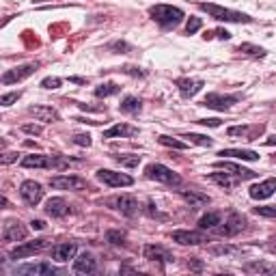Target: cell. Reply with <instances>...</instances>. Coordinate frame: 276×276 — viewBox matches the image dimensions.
<instances>
[{
	"mask_svg": "<svg viewBox=\"0 0 276 276\" xmlns=\"http://www.w3.org/2000/svg\"><path fill=\"white\" fill-rule=\"evenodd\" d=\"M188 265H190V270H197V272L203 270V263H201V261H190Z\"/></svg>",
	"mask_w": 276,
	"mask_h": 276,
	"instance_id": "obj_51",
	"label": "cell"
},
{
	"mask_svg": "<svg viewBox=\"0 0 276 276\" xmlns=\"http://www.w3.org/2000/svg\"><path fill=\"white\" fill-rule=\"evenodd\" d=\"M24 169H57V155H26L22 158Z\"/></svg>",
	"mask_w": 276,
	"mask_h": 276,
	"instance_id": "obj_12",
	"label": "cell"
},
{
	"mask_svg": "<svg viewBox=\"0 0 276 276\" xmlns=\"http://www.w3.org/2000/svg\"><path fill=\"white\" fill-rule=\"evenodd\" d=\"M121 71L127 73V76H138V78H145L147 76V71H143L141 67H132V65H125Z\"/></svg>",
	"mask_w": 276,
	"mask_h": 276,
	"instance_id": "obj_41",
	"label": "cell"
},
{
	"mask_svg": "<svg viewBox=\"0 0 276 276\" xmlns=\"http://www.w3.org/2000/svg\"><path fill=\"white\" fill-rule=\"evenodd\" d=\"M235 248H231V246H216L214 248V253L216 255H229V253H233Z\"/></svg>",
	"mask_w": 276,
	"mask_h": 276,
	"instance_id": "obj_48",
	"label": "cell"
},
{
	"mask_svg": "<svg viewBox=\"0 0 276 276\" xmlns=\"http://www.w3.org/2000/svg\"><path fill=\"white\" fill-rule=\"evenodd\" d=\"M237 52L246 54V57H255V59H263L265 57V50L259 48V45H253V43H242L240 48H237Z\"/></svg>",
	"mask_w": 276,
	"mask_h": 276,
	"instance_id": "obj_32",
	"label": "cell"
},
{
	"mask_svg": "<svg viewBox=\"0 0 276 276\" xmlns=\"http://www.w3.org/2000/svg\"><path fill=\"white\" fill-rule=\"evenodd\" d=\"M20 99V91H15V93H5L3 97H0V102H3V106H11L13 102H17Z\"/></svg>",
	"mask_w": 276,
	"mask_h": 276,
	"instance_id": "obj_42",
	"label": "cell"
},
{
	"mask_svg": "<svg viewBox=\"0 0 276 276\" xmlns=\"http://www.w3.org/2000/svg\"><path fill=\"white\" fill-rule=\"evenodd\" d=\"M82 110H95V113H99V110H102V108H99V106H87V104H78Z\"/></svg>",
	"mask_w": 276,
	"mask_h": 276,
	"instance_id": "obj_52",
	"label": "cell"
},
{
	"mask_svg": "<svg viewBox=\"0 0 276 276\" xmlns=\"http://www.w3.org/2000/svg\"><path fill=\"white\" fill-rule=\"evenodd\" d=\"M22 132H26V134H35V136H37V134H41L43 130H41V125H24V127H22Z\"/></svg>",
	"mask_w": 276,
	"mask_h": 276,
	"instance_id": "obj_46",
	"label": "cell"
},
{
	"mask_svg": "<svg viewBox=\"0 0 276 276\" xmlns=\"http://www.w3.org/2000/svg\"><path fill=\"white\" fill-rule=\"evenodd\" d=\"M265 145H276V134H272V136H268V138H265Z\"/></svg>",
	"mask_w": 276,
	"mask_h": 276,
	"instance_id": "obj_53",
	"label": "cell"
},
{
	"mask_svg": "<svg viewBox=\"0 0 276 276\" xmlns=\"http://www.w3.org/2000/svg\"><path fill=\"white\" fill-rule=\"evenodd\" d=\"M149 15L153 22H158L162 26V29H175V26L181 24V20L186 17V13H183L179 7H173V5H153L149 9Z\"/></svg>",
	"mask_w": 276,
	"mask_h": 276,
	"instance_id": "obj_1",
	"label": "cell"
},
{
	"mask_svg": "<svg viewBox=\"0 0 276 276\" xmlns=\"http://www.w3.org/2000/svg\"><path fill=\"white\" fill-rule=\"evenodd\" d=\"M50 186L57 190H82L87 188V181L80 177H73V175H59V177L50 179Z\"/></svg>",
	"mask_w": 276,
	"mask_h": 276,
	"instance_id": "obj_11",
	"label": "cell"
},
{
	"mask_svg": "<svg viewBox=\"0 0 276 276\" xmlns=\"http://www.w3.org/2000/svg\"><path fill=\"white\" fill-rule=\"evenodd\" d=\"M207 179H209V181H214L216 186H220V188H227V190L235 186V179H233L229 173H209V175H207Z\"/></svg>",
	"mask_w": 276,
	"mask_h": 276,
	"instance_id": "obj_28",
	"label": "cell"
},
{
	"mask_svg": "<svg viewBox=\"0 0 276 276\" xmlns=\"http://www.w3.org/2000/svg\"><path fill=\"white\" fill-rule=\"evenodd\" d=\"M76 251H78V246L73 244V242H63V244H57V246L52 248V257H54V261L65 263V261L73 259Z\"/></svg>",
	"mask_w": 276,
	"mask_h": 276,
	"instance_id": "obj_18",
	"label": "cell"
},
{
	"mask_svg": "<svg viewBox=\"0 0 276 276\" xmlns=\"http://www.w3.org/2000/svg\"><path fill=\"white\" fill-rule=\"evenodd\" d=\"M201 125H209V127H218L220 125V119H201V121H197Z\"/></svg>",
	"mask_w": 276,
	"mask_h": 276,
	"instance_id": "obj_47",
	"label": "cell"
},
{
	"mask_svg": "<svg viewBox=\"0 0 276 276\" xmlns=\"http://www.w3.org/2000/svg\"><path fill=\"white\" fill-rule=\"evenodd\" d=\"M145 175L149 179H155L160 183H167V186H179L181 183V177L175 171H171L169 167H164V164H149V167L145 169Z\"/></svg>",
	"mask_w": 276,
	"mask_h": 276,
	"instance_id": "obj_3",
	"label": "cell"
},
{
	"mask_svg": "<svg viewBox=\"0 0 276 276\" xmlns=\"http://www.w3.org/2000/svg\"><path fill=\"white\" fill-rule=\"evenodd\" d=\"M181 199L186 201V203L192 207V209H201V207H205L209 203V197L205 195V192H199V190H183L181 192Z\"/></svg>",
	"mask_w": 276,
	"mask_h": 276,
	"instance_id": "obj_22",
	"label": "cell"
},
{
	"mask_svg": "<svg viewBox=\"0 0 276 276\" xmlns=\"http://www.w3.org/2000/svg\"><path fill=\"white\" fill-rule=\"evenodd\" d=\"M37 69H39V63H26V65H20V67H15V69H7L3 73V78H0V82H3L5 87H9V85H13V82H20L24 78L33 76Z\"/></svg>",
	"mask_w": 276,
	"mask_h": 276,
	"instance_id": "obj_5",
	"label": "cell"
},
{
	"mask_svg": "<svg viewBox=\"0 0 276 276\" xmlns=\"http://www.w3.org/2000/svg\"><path fill=\"white\" fill-rule=\"evenodd\" d=\"M121 87L115 85V82H104V85H99L95 89V97H110V95H117Z\"/></svg>",
	"mask_w": 276,
	"mask_h": 276,
	"instance_id": "obj_31",
	"label": "cell"
},
{
	"mask_svg": "<svg viewBox=\"0 0 276 276\" xmlns=\"http://www.w3.org/2000/svg\"><path fill=\"white\" fill-rule=\"evenodd\" d=\"M244 272H257V274H274L276 268L270 263H263V261H251L244 265Z\"/></svg>",
	"mask_w": 276,
	"mask_h": 276,
	"instance_id": "obj_30",
	"label": "cell"
},
{
	"mask_svg": "<svg viewBox=\"0 0 276 276\" xmlns=\"http://www.w3.org/2000/svg\"><path fill=\"white\" fill-rule=\"evenodd\" d=\"M143 255H145V259H149V261H155V263H173V255L167 251V248H162V246H155V244H147L143 248Z\"/></svg>",
	"mask_w": 276,
	"mask_h": 276,
	"instance_id": "obj_13",
	"label": "cell"
},
{
	"mask_svg": "<svg viewBox=\"0 0 276 276\" xmlns=\"http://www.w3.org/2000/svg\"><path fill=\"white\" fill-rule=\"evenodd\" d=\"M73 145H78V147H91V136L89 134H76V136H73Z\"/></svg>",
	"mask_w": 276,
	"mask_h": 276,
	"instance_id": "obj_43",
	"label": "cell"
},
{
	"mask_svg": "<svg viewBox=\"0 0 276 276\" xmlns=\"http://www.w3.org/2000/svg\"><path fill=\"white\" fill-rule=\"evenodd\" d=\"M136 134H138V127L127 125V123H117L104 132V138H123V136H136Z\"/></svg>",
	"mask_w": 276,
	"mask_h": 276,
	"instance_id": "obj_26",
	"label": "cell"
},
{
	"mask_svg": "<svg viewBox=\"0 0 276 276\" xmlns=\"http://www.w3.org/2000/svg\"><path fill=\"white\" fill-rule=\"evenodd\" d=\"M17 274H61L59 268H54L52 263H26L17 265Z\"/></svg>",
	"mask_w": 276,
	"mask_h": 276,
	"instance_id": "obj_19",
	"label": "cell"
},
{
	"mask_svg": "<svg viewBox=\"0 0 276 276\" xmlns=\"http://www.w3.org/2000/svg\"><path fill=\"white\" fill-rule=\"evenodd\" d=\"M276 192V177H270L261 183H257V186L251 188V197L255 201H263V199H270L272 195Z\"/></svg>",
	"mask_w": 276,
	"mask_h": 276,
	"instance_id": "obj_14",
	"label": "cell"
},
{
	"mask_svg": "<svg viewBox=\"0 0 276 276\" xmlns=\"http://www.w3.org/2000/svg\"><path fill=\"white\" fill-rule=\"evenodd\" d=\"M43 248H48V240H33V242H24L20 246L11 248V253H9V257L11 259H24V257H31L35 253H41Z\"/></svg>",
	"mask_w": 276,
	"mask_h": 276,
	"instance_id": "obj_8",
	"label": "cell"
},
{
	"mask_svg": "<svg viewBox=\"0 0 276 276\" xmlns=\"http://www.w3.org/2000/svg\"><path fill=\"white\" fill-rule=\"evenodd\" d=\"M158 141H160V145H167V147H173V149H188V145L186 143H181V141H177V138H171V136H158Z\"/></svg>",
	"mask_w": 276,
	"mask_h": 276,
	"instance_id": "obj_36",
	"label": "cell"
},
{
	"mask_svg": "<svg viewBox=\"0 0 276 276\" xmlns=\"http://www.w3.org/2000/svg\"><path fill=\"white\" fill-rule=\"evenodd\" d=\"M115 160L121 164V167L134 169V167H138V164H141V155H117Z\"/></svg>",
	"mask_w": 276,
	"mask_h": 276,
	"instance_id": "obj_34",
	"label": "cell"
},
{
	"mask_svg": "<svg viewBox=\"0 0 276 276\" xmlns=\"http://www.w3.org/2000/svg\"><path fill=\"white\" fill-rule=\"evenodd\" d=\"M20 195H22V199L26 201V205L35 207V205H39V201L43 199V188H41V183L29 179V181H22Z\"/></svg>",
	"mask_w": 276,
	"mask_h": 276,
	"instance_id": "obj_7",
	"label": "cell"
},
{
	"mask_svg": "<svg viewBox=\"0 0 276 276\" xmlns=\"http://www.w3.org/2000/svg\"><path fill=\"white\" fill-rule=\"evenodd\" d=\"M61 85H63L61 78H43V80H41V87H43V89H59Z\"/></svg>",
	"mask_w": 276,
	"mask_h": 276,
	"instance_id": "obj_40",
	"label": "cell"
},
{
	"mask_svg": "<svg viewBox=\"0 0 276 276\" xmlns=\"http://www.w3.org/2000/svg\"><path fill=\"white\" fill-rule=\"evenodd\" d=\"M171 237H173V242H177L181 246H197V244H203L207 240L203 229H201V231H183V229H179V231H173Z\"/></svg>",
	"mask_w": 276,
	"mask_h": 276,
	"instance_id": "obj_10",
	"label": "cell"
},
{
	"mask_svg": "<svg viewBox=\"0 0 276 276\" xmlns=\"http://www.w3.org/2000/svg\"><path fill=\"white\" fill-rule=\"evenodd\" d=\"M237 99H240V95H220V93H207L205 99H203V106L207 108H214V110H229Z\"/></svg>",
	"mask_w": 276,
	"mask_h": 276,
	"instance_id": "obj_9",
	"label": "cell"
},
{
	"mask_svg": "<svg viewBox=\"0 0 276 276\" xmlns=\"http://www.w3.org/2000/svg\"><path fill=\"white\" fill-rule=\"evenodd\" d=\"M218 37V39H225V41H229L231 39V33L229 31H225V29H218V31H214V33H209V35H205V39H211V37Z\"/></svg>",
	"mask_w": 276,
	"mask_h": 276,
	"instance_id": "obj_44",
	"label": "cell"
},
{
	"mask_svg": "<svg viewBox=\"0 0 276 276\" xmlns=\"http://www.w3.org/2000/svg\"><path fill=\"white\" fill-rule=\"evenodd\" d=\"M108 50H113L115 54H127V52H132V45L127 41H113L108 45Z\"/></svg>",
	"mask_w": 276,
	"mask_h": 276,
	"instance_id": "obj_37",
	"label": "cell"
},
{
	"mask_svg": "<svg viewBox=\"0 0 276 276\" xmlns=\"http://www.w3.org/2000/svg\"><path fill=\"white\" fill-rule=\"evenodd\" d=\"M26 237V229L20 225V223H7L5 229H3V240L5 242H20Z\"/></svg>",
	"mask_w": 276,
	"mask_h": 276,
	"instance_id": "obj_24",
	"label": "cell"
},
{
	"mask_svg": "<svg viewBox=\"0 0 276 276\" xmlns=\"http://www.w3.org/2000/svg\"><path fill=\"white\" fill-rule=\"evenodd\" d=\"M29 115L37 117L39 121H45V123H52V121H59V113L50 106H31L29 108Z\"/></svg>",
	"mask_w": 276,
	"mask_h": 276,
	"instance_id": "obj_25",
	"label": "cell"
},
{
	"mask_svg": "<svg viewBox=\"0 0 276 276\" xmlns=\"http://www.w3.org/2000/svg\"><path fill=\"white\" fill-rule=\"evenodd\" d=\"M246 227V220L240 216V214H229V218L225 220V223H220L218 227H216V235H220V237H233V235H237L242 231V229Z\"/></svg>",
	"mask_w": 276,
	"mask_h": 276,
	"instance_id": "obj_6",
	"label": "cell"
},
{
	"mask_svg": "<svg viewBox=\"0 0 276 276\" xmlns=\"http://www.w3.org/2000/svg\"><path fill=\"white\" fill-rule=\"evenodd\" d=\"M183 138H188L190 143H195V145H201V147H211L214 145V141L203 134H183Z\"/></svg>",
	"mask_w": 276,
	"mask_h": 276,
	"instance_id": "obj_35",
	"label": "cell"
},
{
	"mask_svg": "<svg viewBox=\"0 0 276 276\" xmlns=\"http://www.w3.org/2000/svg\"><path fill=\"white\" fill-rule=\"evenodd\" d=\"M201 26H203V22H201V17H190L188 24H186V33L188 35H195Z\"/></svg>",
	"mask_w": 276,
	"mask_h": 276,
	"instance_id": "obj_39",
	"label": "cell"
},
{
	"mask_svg": "<svg viewBox=\"0 0 276 276\" xmlns=\"http://www.w3.org/2000/svg\"><path fill=\"white\" fill-rule=\"evenodd\" d=\"M113 205H115L117 211H121V214L127 216V218L136 216V211H138V201L134 197H130V195H121L119 199H115Z\"/></svg>",
	"mask_w": 276,
	"mask_h": 276,
	"instance_id": "obj_17",
	"label": "cell"
},
{
	"mask_svg": "<svg viewBox=\"0 0 276 276\" xmlns=\"http://www.w3.org/2000/svg\"><path fill=\"white\" fill-rule=\"evenodd\" d=\"M227 134H229V136H246V134H248V127H246V125H235V127H229Z\"/></svg>",
	"mask_w": 276,
	"mask_h": 276,
	"instance_id": "obj_45",
	"label": "cell"
},
{
	"mask_svg": "<svg viewBox=\"0 0 276 276\" xmlns=\"http://www.w3.org/2000/svg\"><path fill=\"white\" fill-rule=\"evenodd\" d=\"M201 11L209 13L214 20L218 22H237V24H251L253 17L240 13V11H233V9H225V7H218V5H209V3H201L199 5Z\"/></svg>",
	"mask_w": 276,
	"mask_h": 276,
	"instance_id": "obj_2",
	"label": "cell"
},
{
	"mask_svg": "<svg viewBox=\"0 0 276 276\" xmlns=\"http://www.w3.org/2000/svg\"><path fill=\"white\" fill-rule=\"evenodd\" d=\"M141 99L138 97H134V95H127V97H123V102L119 104V110L121 113H125V115H136L138 110H141Z\"/></svg>",
	"mask_w": 276,
	"mask_h": 276,
	"instance_id": "obj_29",
	"label": "cell"
},
{
	"mask_svg": "<svg viewBox=\"0 0 276 276\" xmlns=\"http://www.w3.org/2000/svg\"><path fill=\"white\" fill-rule=\"evenodd\" d=\"M175 85H177L181 97H195L201 89H203V80H190V78H177L175 80Z\"/></svg>",
	"mask_w": 276,
	"mask_h": 276,
	"instance_id": "obj_16",
	"label": "cell"
},
{
	"mask_svg": "<svg viewBox=\"0 0 276 276\" xmlns=\"http://www.w3.org/2000/svg\"><path fill=\"white\" fill-rule=\"evenodd\" d=\"M31 229H35V231H41V229H45V223H43V220H33Z\"/></svg>",
	"mask_w": 276,
	"mask_h": 276,
	"instance_id": "obj_49",
	"label": "cell"
},
{
	"mask_svg": "<svg viewBox=\"0 0 276 276\" xmlns=\"http://www.w3.org/2000/svg\"><path fill=\"white\" fill-rule=\"evenodd\" d=\"M216 169L229 171V173H231V175H235L237 179H255V177H257V173H255V171H248V169L240 167V164H233V162H225V160L216 162Z\"/></svg>",
	"mask_w": 276,
	"mask_h": 276,
	"instance_id": "obj_20",
	"label": "cell"
},
{
	"mask_svg": "<svg viewBox=\"0 0 276 276\" xmlns=\"http://www.w3.org/2000/svg\"><path fill=\"white\" fill-rule=\"evenodd\" d=\"M106 242L113 244V246H123L125 244V233L119 231V229H110V231H106Z\"/></svg>",
	"mask_w": 276,
	"mask_h": 276,
	"instance_id": "obj_33",
	"label": "cell"
},
{
	"mask_svg": "<svg viewBox=\"0 0 276 276\" xmlns=\"http://www.w3.org/2000/svg\"><path fill=\"white\" fill-rule=\"evenodd\" d=\"M220 223H223V214L220 211H207V214L199 218V229L207 231V229H216Z\"/></svg>",
	"mask_w": 276,
	"mask_h": 276,
	"instance_id": "obj_27",
	"label": "cell"
},
{
	"mask_svg": "<svg viewBox=\"0 0 276 276\" xmlns=\"http://www.w3.org/2000/svg\"><path fill=\"white\" fill-rule=\"evenodd\" d=\"M97 270V261L91 253H82L78 255V259H73V272L78 274H93Z\"/></svg>",
	"mask_w": 276,
	"mask_h": 276,
	"instance_id": "obj_15",
	"label": "cell"
},
{
	"mask_svg": "<svg viewBox=\"0 0 276 276\" xmlns=\"http://www.w3.org/2000/svg\"><path fill=\"white\" fill-rule=\"evenodd\" d=\"M67 211H69L67 201L61 199V197H54L45 203V214L52 216V218H63V216H67Z\"/></svg>",
	"mask_w": 276,
	"mask_h": 276,
	"instance_id": "obj_21",
	"label": "cell"
},
{
	"mask_svg": "<svg viewBox=\"0 0 276 276\" xmlns=\"http://www.w3.org/2000/svg\"><path fill=\"white\" fill-rule=\"evenodd\" d=\"M220 158H235V160H244V162H257L259 153L253 149H223L218 151Z\"/></svg>",
	"mask_w": 276,
	"mask_h": 276,
	"instance_id": "obj_23",
	"label": "cell"
},
{
	"mask_svg": "<svg viewBox=\"0 0 276 276\" xmlns=\"http://www.w3.org/2000/svg\"><path fill=\"white\" fill-rule=\"evenodd\" d=\"M17 158V153H5L3 155V164H9V162H13Z\"/></svg>",
	"mask_w": 276,
	"mask_h": 276,
	"instance_id": "obj_50",
	"label": "cell"
},
{
	"mask_svg": "<svg viewBox=\"0 0 276 276\" xmlns=\"http://www.w3.org/2000/svg\"><path fill=\"white\" fill-rule=\"evenodd\" d=\"M95 177L104 183V186H110V188H125V186H132L134 179L130 175L125 173H115V171H108V169H99L95 173Z\"/></svg>",
	"mask_w": 276,
	"mask_h": 276,
	"instance_id": "obj_4",
	"label": "cell"
},
{
	"mask_svg": "<svg viewBox=\"0 0 276 276\" xmlns=\"http://www.w3.org/2000/svg\"><path fill=\"white\" fill-rule=\"evenodd\" d=\"M255 214H257V216H263V218H276V205L255 207Z\"/></svg>",
	"mask_w": 276,
	"mask_h": 276,
	"instance_id": "obj_38",
	"label": "cell"
}]
</instances>
